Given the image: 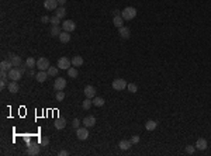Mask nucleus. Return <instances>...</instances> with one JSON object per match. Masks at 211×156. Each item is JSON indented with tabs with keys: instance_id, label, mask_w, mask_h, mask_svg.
<instances>
[{
	"instance_id": "nucleus-1",
	"label": "nucleus",
	"mask_w": 211,
	"mask_h": 156,
	"mask_svg": "<svg viewBox=\"0 0 211 156\" xmlns=\"http://www.w3.org/2000/svg\"><path fill=\"white\" fill-rule=\"evenodd\" d=\"M121 16L125 21H129V20L137 17V9L135 7H125V9L121 10Z\"/></svg>"
},
{
	"instance_id": "nucleus-2",
	"label": "nucleus",
	"mask_w": 211,
	"mask_h": 156,
	"mask_svg": "<svg viewBox=\"0 0 211 156\" xmlns=\"http://www.w3.org/2000/svg\"><path fill=\"white\" fill-rule=\"evenodd\" d=\"M89 130H87V127H79L78 130H76V136H78V139H80V141H86L87 138H89Z\"/></svg>"
},
{
	"instance_id": "nucleus-3",
	"label": "nucleus",
	"mask_w": 211,
	"mask_h": 156,
	"mask_svg": "<svg viewBox=\"0 0 211 156\" xmlns=\"http://www.w3.org/2000/svg\"><path fill=\"white\" fill-rule=\"evenodd\" d=\"M21 76H23V72L20 70V68H11L9 70V79H11V80L18 82L21 79Z\"/></svg>"
},
{
	"instance_id": "nucleus-4",
	"label": "nucleus",
	"mask_w": 211,
	"mask_h": 156,
	"mask_svg": "<svg viewBox=\"0 0 211 156\" xmlns=\"http://www.w3.org/2000/svg\"><path fill=\"white\" fill-rule=\"evenodd\" d=\"M127 84H128V83L125 82L124 79H116V80L113 82L111 87L117 91H121V90H124V89H127Z\"/></svg>"
},
{
	"instance_id": "nucleus-5",
	"label": "nucleus",
	"mask_w": 211,
	"mask_h": 156,
	"mask_svg": "<svg viewBox=\"0 0 211 156\" xmlns=\"http://www.w3.org/2000/svg\"><path fill=\"white\" fill-rule=\"evenodd\" d=\"M70 65H72V61L68 59L66 57H62V58L58 59V68H59V69H64V70L66 69L68 70L69 68H70Z\"/></svg>"
},
{
	"instance_id": "nucleus-6",
	"label": "nucleus",
	"mask_w": 211,
	"mask_h": 156,
	"mask_svg": "<svg viewBox=\"0 0 211 156\" xmlns=\"http://www.w3.org/2000/svg\"><path fill=\"white\" fill-rule=\"evenodd\" d=\"M62 30L68 31V32H72V31L76 30V23L72 21V20H65L62 23Z\"/></svg>"
},
{
	"instance_id": "nucleus-7",
	"label": "nucleus",
	"mask_w": 211,
	"mask_h": 156,
	"mask_svg": "<svg viewBox=\"0 0 211 156\" xmlns=\"http://www.w3.org/2000/svg\"><path fill=\"white\" fill-rule=\"evenodd\" d=\"M7 59L9 61H11V63H13V68H20L21 66V58L18 57V55H14V54H11V52H9L7 54Z\"/></svg>"
},
{
	"instance_id": "nucleus-8",
	"label": "nucleus",
	"mask_w": 211,
	"mask_h": 156,
	"mask_svg": "<svg viewBox=\"0 0 211 156\" xmlns=\"http://www.w3.org/2000/svg\"><path fill=\"white\" fill-rule=\"evenodd\" d=\"M58 0H45L44 2V9L49 10V11H55L58 9Z\"/></svg>"
},
{
	"instance_id": "nucleus-9",
	"label": "nucleus",
	"mask_w": 211,
	"mask_h": 156,
	"mask_svg": "<svg viewBox=\"0 0 211 156\" xmlns=\"http://www.w3.org/2000/svg\"><path fill=\"white\" fill-rule=\"evenodd\" d=\"M39 151H41L39 145H37V143H28L27 155H30V156H37V155H39Z\"/></svg>"
},
{
	"instance_id": "nucleus-10",
	"label": "nucleus",
	"mask_w": 211,
	"mask_h": 156,
	"mask_svg": "<svg viewBox=\"0 0 211 156\" xmlns=\"http://www.w3.org/2000/svg\"><path fill=\"white\" fill-rule=\"evenodd\" d=\"M37 68H38L39 70H48V68H49V61H48V58L45 57H41L37 61Z\"/></svg>"
},
{
	"instance_id": "nucleus-11",
	"label": "nucleus",
	"mask_w": 211,
	"mask_h": 156,
	"mask_svg": "<svg viewBox=\"0 0 211 156\" xmlns=\"http://www.w3.org/2000/svg\"><path fill=\"white\" fill-rule=\"evenodd\" d=\"M65 87H66V79L65 78H56L55 82H54V89L55 90H64Z\"/></svg>"
},
{
	"instance_id": "nucleus-12",
	"label": "nucleus",
	"mask_w": 211,
	"mask_h": 156,
	"mask_svg": "<svg viewBox=\"0 0 211 156\" xmlns=\"http://www.w3.org/2000/svg\"><path fill=\"white\" fill-rule=\"evenodd\" d=\"M118 34H120V38L123 39H128L129 37H131V30H129L128 27H121V28H118Z\"/></svg>"
},
{
	"instance_id": "nucleus-13",
	"label": "nucleus",
	"mask_w": 211,
	"mask_h": 156,
	"mask_svg": "<svg viewBox=\"0 0 211 156\" xmlns=\"http://www.w3.org/2000/svg\"><path fill=\"white\" fill-rule=\"evenodd\" d=\"M83 125L87 127V128L95 127L96 125V117H93V115H87V117H85V120H83Z\"/></svg>"
},
{
	"instance_id": "nucleus-14",
	"label": "nucleus",
	"mask_w": 211,
	"mask_h": 156,
	"mask_svg": "<svg viewBox=\"0 0 211 156\" xmlns=\"http://www.w3.org/2000/svg\"><path fill=\"white\" fill-rule=\"evenodd\" d=\"M207 139H204V138H198L197 139V142H196V149H198V151H206L207 149Z\"/></svg>"
},
{
	"instance_id": "nucleus-15",
	"label": "nucleus",
	"mask_w": 211,
	"mask_h": 156,
	"mask_svg": "<svg viewBox=\"0 0 211 156\" xmlns=\"http://www.w3.org/2000/svg\"><path fill=\"white\" fill-rule=\"evenodd\" d=\"M83 91H85V96L87 99H95L96 97V89L93 86H86Z\"/></svg>"
},
{
	"instance_id": "nucleus-16",
	"label": "nucleus",
	"mask_w": 211,
	"mask_h": 156,
	"mask_svg": "<svg viewBox=\"0 0 211 156\" xmlns=\"http://www.w3.org/2000/svg\"><path fill=\"white\" fill-rule=\"evenodd\" d=\"M48 76H49V75H48L47 70H39L38 73L35 75V79H37V82L44 83V82H45V80L48 79Z\"/></svg>"
},
{
	"instance_id": "nucleus-17",
	"label": "nucleus",
	"mask_w": 211,
	"mask_h": 156,
	"mask_svg": "<svg viewBox=\"0 0 211 156\" xmlns=\"http://www.w3.org/2000/svg\"><path fill=\"white\" fill-rule=\"evenodd\" d=\"M131 145H132L131 141H128V139H123V141H120V143H118V148H120L121 151H128L129 148H131Z\"/></svg>"
},
{
	"instance_id": "nucleus-18",
	"label": "nucleus",
	"mask_w": 211,
	"mask_h": 156,
	"mask_svg": "<svg viewBox=\"0 0 211 156\" xmlns=\"http://www.w3.org/2000/svg\"><path fill=\"white\" fill-rule=\"evenodd\" d=\"M54 127H55L56 130H64L65 127H66V120L65 118H58L54 122Z\"/></svg>"
},
{
	"instance_id": "nucleus-19",
	"label": "nucleus",
	"mask_w": 211,
	"mask_h": 156,
	"mask_svg": "<svg viewBox=\"0 0 211 156\" xmlns=\"http://www.w3.org/2000/svg\"><path fill=\"white\" fill-rule=\"evenodd\" d=\"M59 41L62 44H68L70 41V34H69L68 31H62L59 34Z\"/></svg>"
},
{
	"instance_id": "nucleus-20",
	"label": "nucleus",
	"mask_w": 211,
	"mask_h": 156,
	"mask_svg": "<svg viewBox=\"0 0 211 156\" xmlns=\"http://www.w3.org/2000/svg\"><path fill=\"white\" fill-rule=\"evenodd\" d=\"M124 18H123V16H116V17L113 18V24L117 27V28H121V27L124 26Z\"/></svg>"
},
{
	"instance_id": "nucleus-21",
	"label": "nucleus",
	"mask_w": 211,
	"mask_h": 156,
	"mask_svg": "<svg viewBox=\"0 0 211 156\" xmlns=\"http://www.w3.org/2000/svg\"><path fill=\"white\" fill-rule=\"evenodd\" d=\"M70 61H72V65L75 66V68H79V66H82L83 65V58L82 57H79V55H76V57H73L72 58V59H70Z\"/></svg>"
},
{
	"instance_id": "nucleus-22",
	"label": "nucleus",
	"mask_w": 211,
	"mask_h": 156,
	"mask_svg": "<svg viewBox=\"0 0 211 156\" xmlns=\"http://www.w3.org/2000/svg\"><path fill=\"white\" fill-rule=\"evenodd\" d=\"M7 89H9V91L10 93H17L18 91V84H17V82H16V80H11V82L9 83V84H7Z\"/></svg>"
},
{
	"instance_id": "nucleus-23",
	"label": "nucleus",
	"mask_w": 211,
	"mask_h": 156,
	"mask_svg": "<svg viewBox=\"0 0 211 156\" xmlns=\"http://www.w3.org/2000/svg\"><path fill=\"white\" fill-rule=\"evenodd\" d=\"M156 127H158V122L154 121V120H149V121L145 122V130L147 131H154L156 130Z\"/></svg>"
},
{
	"instance_id": "nucleus-24",
	"label": "nucleus",
	"mask_w": 211,
	"mask_h": 156,
	"mask_svg": "<svg viewBox=\"0 0 211 156\" xmlns=\"http://www.w3.org/2000/svg\"><path fill=\"white\" fill-rule=\"evenodd\" d=\"M10 68H13V63H11V61H2V63H0V70H10Z\"/></svg>"
},
{
	"instance_id": "nucleus-25",
	"label": "nucleus",
	"mask_w": 211,
	"mask_h": 156,
	"mask_svg": "<svg viewBox=\"0 0 211 156\" xmlns=\"http://www.w3.org/2000/svg\"><path fill=\"white\" fill-rule=\"evenodd\" d=\"M92 101H93V106H96V107H103L104 103H106L103 97H97V96L95 99H92Z\"/></svg>"
},
{
	"instance_id": "nucleus-26",
	"label": "nucleus",
	"mask_w": 211,
	"mask_h": 156,
	"mask_svg": "<svg viewBox=\"0 0 211 156\" xmlns=\"http://www.w3.org/2000/svg\"><path fill=\"white\" fill-rule=\"evenodd\" d=\"M62 27H59V26H52V28H51V35L52 37H59V34L62 32Z\"/></svg>"
},
{
	"instance_id": "nucleus-27",
	"label": "nucleus",
	"mask_w": 211,
	"mask_h": 156,
	"mask_svg": "<svg viewBox=\"0 0 211 156\" xmlns=\"http://www.w3.org/2000/svg\"><path fill=\"white\" fill-rule=\"evenodd\" d=\"M55 16H58L59 18H64L65 16H66V10H65L64 6H59V7L55 10Z\"/></svg>"
},
{
	"instance_id": "nucleus-28",
	"label": "nucleus",
	"mask_w": 211,
	"mask_h": 156,
	"mask_svg": "<svg viewBox=\"0 0 211 156\" xmlns=\"http://www.w3.org/2000/svg\"><path fill=\"white\" fill-rule=\"evenodd\" d=\"M26 65L28 66L30 69H33L34 66H37V61H35V59H34L33 57H28V58L26 59Z\"/></svg>"
},
{
	"instance_id": "nucleus-29",
	"label": "nucleus",
	"mask_w": 211,
	"mask_h": 156,
	"mask_svg": "<svg viewBox=\"0 0 211 156\" xmlns=\"http://www.w3.org/2000/svg\"><path fill=\"white\" fill-rule=\"evenodd\" d=\"M78 75H79V72H78L76 68H69V69H68V76H69V78L76 79V78H78Z\"/></svg>"
},
{
	"instance_id": "nucleus-30",
	"label": "nucleus",
	"mask_w": 211,
	"mask_h": 156,
	"mask_svg": "<svg viewBox=\"0 0 211 156\" xmlns=\"http://www.w3.org/2000/svg\"><path fill=\"white\" fill-rule=\"evenodd\" d=\"M93 106V101H92V99H87L86 97V100H83V103H82V109L83 110H89Z\"/></svg>"
},
{
	"instance_id": "nucleus-31",
	"label": "nucleus",
	"mask_w": 211,
	"mask_h": 156,
	"mask_svg": "<svg viewBox=\"0 0 211 156\" xmlns=\"http://www.w3.org/2000/svg\"><path fill=\"white\" fill-rule=\"evenodd\" d=\"M58 70H59V68H54V66H49L47 72H48V75H49V76L55 78V76H58Z\"/></svg>"
},
{
	"instance_id": "nucleus-32",
	"label": "nucleus",
	"mask_w": 211,
	"mask_h": 156,
	"mask_svg": "<svg viewBox=\"0 0 211 156\" xmlns=\"http://www.w3.org/2000/svg\"><path fill=\"white\" fill-rule=\"evenodd\" d=\"M127 89H128V91H131V93H137L138 91V86L135 83H128V84H127Z\"/></svg>"
},
{
	"instance_id": "nucleus-33",
	"label": "nucleus",
	"mask_w": 211,
	"mask_h": 156,
	"mask_svg": "<svg viewBox=\"0 0 211 156\" xmlns=\"http://www.w3.org/2000/svg\"><path fill=\"white\" fill-rule=\"evenodd\" d=\"M59 23H61V18L58 17V16H52L51 17V24L52 26H59Z\"/></svg>"
},
{
	"instance_id": "nucleus-34",
	"label": "nucleus",
	"mask_w": 211,
	"mask_h": 156,
	"mask_svg": "<svg viewBox=\"0 0 211 156\" xmlns=\"http://www.w3.org/2000/svg\"><path fill=\"white\" fill-rule=\"evenodd\" d=\"M55 99H56V101H62V100H65V93L62 90H59L58 93H56Z\"/></svg>"
},
{
	"instance_id": "nucleus-35",
	"label": "nucleus",
	"mask_w": 211,
	"mask_h": 156,
	"mask_svg": "<svg viewBox=\"0 0 211 156\" xmlns=\"http://www.w3.org/2000/svg\"><path fill=\"white\" fill-rule=\"evenodd\" d=\"M194 151H196V146H194V145H187V146H186V153H189V155H193Z\"/></svg>"
},
{
	"instance_id": "nucleus-36",
	"label": "nucleus",
	"mask_w": 211,
	"mask_h": 156,
	"mask_svg": "<svg viewBox=\"0 0 211 156\" xmlns=\"http://www.w3.org/2000/svg\"><path fill=\"white\" fill-rule=\"evenodd\" d=\"M72 127H73L75 130H78L79 127H80V121H79L78 118H75L73 121H72Z\"/></svg>"
},
{
	"instance_id": "nucleus-37",
	"label": "nucleus",
	"mask_w": 211,
	"mask_h": 156,
	"mask_svg": "<svg viewBox=\"0 0 211 156\" xmlns=\"http://www.w3.org/2000/svg\"><path fill=\"white\" fill-rule=\"evenodd\" d=\"M48 143H49V138H48V136L41 138V145H42V146H48Z\"/></svg>"
},
{
	"instance_id": "nucleus-38",
	"label": "nucleus",
	"mask_w": 211,
	"mask_h": 156,
	"mask_svg": "<svg viewBox=\"0 0 211 156\" xmlns=\"http://www.w3.org/2000/svg\"><path fill=\"white\" fill-rule=\"evenodd\" d=\"M129 141H131L132 143H138L139 142V136H138V135H132V138L129 139Z\"/></svg>"
},
{
	"instance_id": "nucleus-39",
	"label": "nucleus",
	"mask_w": 211,
	"mask_h": 156,
	"mask_svg": "<svg viewBox=\"0 0 211 156\" xmlns=\"http://www.w3.org/2000/svg\"><path fill=\"white\" fill-rule=\"evenodd\" d=\"M7 86V79H2V82H0V89H5Z\"/></svg>"
},
{
	"instance_id": "nucleus-40",
	"label": "nucleus",
	"mask_w": 211,
	"mask_h": 156,
	"mask_svg": "<svg viewBox=\"0 0 211 156\" xmlns=\"http://www.w3.org/2000/svg\"><path fill=\"white\" fill-rule=\"evenodd\" d=\"M58 155H59V156H68V155H69V152L66 151V149H64V151H61Z\"/></svg>"
},
{
	"instance_id": "nucleus-41",
	"label": "nucleus",
	"mask_w": 211,
	"mask_h": 156,
	"mask_svg": "<svg viewBox=\"0 0 211 156\" xmlns=\"http://www.w3.org/2000/svg\"><path fill=\"white\" fill-rule=\"evenodd\" d=\"M41 21L45 24V23H48V21H51V18L49 17H47V16H42V18H41Z\"/></svg>"
},
{
	"instance_id": "nucleus-42",
	"label": "nucleus",
	"mask_w": 211,
	"mask_h": 156,
	"mask_svg": "<svg viewBox=\"0 0 211 156\" xmlns=\"http://www.w3.org/2000/svg\"><path fill=\"white\" fill-rule=\"evenodd\" d=\"M113 14H114V17H116V16H121V11L120 10H113Z\"/></svg>"
},
{
	"instance_id": "nucleus-43",
	"label": "nucleus",
	"mask_w": 211,
	"mask_h": 156,
	"mask_svg": "<svg viewBox=\"0 0 211 156\" xmlns=\"http://www.w3.org/2000/svg\"><path fill=\"white\" fill-rule=\"evenodd\" d=\"M65 3H66V0H58V5L59 6H65Z\"/></svg>"
},
{
	"instance_id": "nucleus-44",
	"label": "nucleus",
	"mask_w": 211,
	"mask_h": 156,
	"mask_svg": "<svg viewBox=\"0 0 211 156\" xmlns=\"http://www.w3.org/2000/svg\"><path fill=\"white\" fill-rule=\"evenodd\" d=\"M27 73L30 75V76H35V75H37V73H34V70H33V69H30L28 72H27Z\"/></svg>"
}]
</instances>
